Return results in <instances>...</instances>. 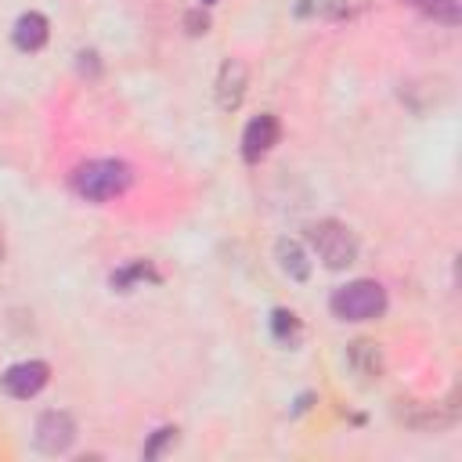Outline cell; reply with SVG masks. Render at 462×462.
Listing matches in <instances>:
<instances>
[{
	"label": "cell",
	"instance_id": "6da1fadb",
	"mask_svg": "<svg viewBox=\"0 0 462 462\" xmlns=\"http://www.w3.org/2000/svg\"><path fill=\"white\" fill-rule=\"evenodd\" d=\"M134 173L123 159H90L72 170V191L87 202H108L119 199L130 188Z\"/></svg>",
	"mask_w": 462,
	"mask_h": 462
},
{
	"label": "cell",
	"instance_id": "7a4b0ae2",
	"mask_svg": "<svg viewBox=\"0 0 462 462\" xmlns=\"http://www.w3.org/2000/svg\"><path fill=\"white\" fill-rule=\"evenodd\" d=\"M328 307L339 321H372L386 310V289L372 278H357V282L339 285L328 296Z\"/></svg>",
	"mask_w": 462,
	"mask_h": 462
},
{
	"label": "cell",
	"instance_id": "3957f363",
	"mask_svg": "<svg viewBox=\"0 0 462 462\" xmlns=\"http://www.w3.org/2000/svg\"><path fill=\"white\" fill-rule=\"evenodd\" d=\"M307 238H310L314 253L321 256V263H325L328 271H343V267H350V263L357 260V238H354V231H350L346 224L332 220V217L310 224Z\"/></svg>",
	"mask_w": 462,
	"mask_h": 462
},
{
	"label": "cell",
	"instance_id": "277c9868",
	"mask_svg": "<svg viewBox=\"0 0 462 462\" xmlns=\"http://www.w3.org/2000/svg\"><path fill=\"white\" fill-rule=\"evenodd\" d=\"M72 440H76V422H72L69 411L51 408V411H43L36 419V430H32L36 451H43V455H65L72 448Z\"/></svg>",
	"mask_w": 462,
	"mask_h": 462
},
{
	"label": "cell",
	"instance_id": "5b68a950",
	"mask_svg": "<svg viewBox=\"0 0 462 462\" xmlns=\"http://www.w3.org/2000/svg\"><path fill=\"white\" fill-rule=\"evenodd\" d=\"M47 379H51L47 361H18V365H11V368L0 375V390H4L7 397L29 401V397H36V393L47 386Z\"/></svg>",
	"mask_w": 462,
	"mask_h": 462
},
{
	"label": "cell",
	"instance_id": "8992f818",
	"mask_svg": "<svg viewBox=\"0 0 462 462\" xmlns=\"http://www.w3.org/2000/svg\"><path fill=\"white\" fill-rule=\"evenodd\" d=\"M245 83H249V69L238 58H227L217 72V105H220V112H235L242 105Z\"/></svg>",
	"mask_w": 462,
	"mask_h": 462
},
{
	"label": "cell",
	"instance_id": "52a82bcc",
	"mask_svg": "<svg viewBox=\"0 0 462 462\" xmlns=\"http://www.w3.org/2000/svg\"><path fill=\"white\" fill-rule=\"evenodd\" d=\"M274 141H278V119L271 112H260L242 130V159L245 162H256L260 155H267L274 148Z\"/></svg>",
	"mask_w": 462,
	"mask_h": 462
},
{
	"label": "cell",
	"instance_id": "ba28073f",
	"mask_svg": "<svg viewBox=\"0 0 462 462\" xmlns=\"http://www.w3.org/2000/svg\"><path fill=\"white\" fill-rule=\"evenodd\" d=\"M404 408H397V419H404V426L411 430H444L455 422V411H444L440 404H422V401H401Z\"/></svg>",
	"mask_w": 462,
	"mask_h": 462
},
{
	"label": "cell",
	"instance_id": "9c48e42d",
	"mask_svg": "<svg viewBox=\"0 0 462 462\" xmlns=\"http://www.w3.org/2000/svg\"><path fill=\"white\" fill-rule=\"evenodd\" d=\"M11 40H14V47L18 51H43V43L51 40V25H47V18L40 14V11H25L18 22H14V29H11Z\"/></svg>",
	"mask_w": 462,
	"mask_h": 462
},
{
	"label": "cell",
	"instance_id": "30bf717a",
	"mask_svg": "<svg viewBox=\"0 0 462 462\" xmlns=\"http://www.w3.org/2000/svg\"><path fill=\"white\" fill-rule=\"evenodd\" d=\"M346 361H350V368H354L357 375H365V379H379V375H383V350H379V343H372V339H354V343L346 346Z\"/></svg>",
	"mask_w": 462,
	"mask_h": 462
},
{
	"label": "cell",
	"instance_id": "8fae6325",
	"mask_svg": "<svg viewBox=\"0 0 462 462\" xmlns=\"http://www.w3.org/2000/svg\"><path fill=\"white\" fill-rule=\"evenodd\" d=\"M274 256H278V267H282L292 282H307V278H310V260H307V253H303L300 242H292V238H278Z\"/></svg>",
	"mask_w": 462,
	"mask_h": 462
},
{
	"label": "cell",
	"instance_id": "7c38bea8",
	"mask_svg": "<svg viewBox=\"0 0 462 462\" xmlns=\"http://www.w3.org/2000/svg\"><path fill=\"white\" fill-rule=\"evenodd\" d=\"M141 282H159V271L152 267V260H130L126 267L112 271V278H108V285H112L116 292H130V289H137Z\"/></svg>",
	"mask_w": 462,
	"mask_h": 462
},
{
	"label": "cell",
	"instance_id": "4fadbf2b",
	"mask_svg": "<svg viewBox=\"0 0 462 462\" xmlns=\"http://www.w3.org/2000/svg\"><path fill=\"white\" fill-rule=\"evenodd\" d=\"M271 336L278 343H285V346H296L300 343V318L292 310H285V307L271 310Z\"/></svg>",
	"mask_w": 462,
	"mask_h": 462
},
{
	"label": "cell",
	"instance_id": "5bb4252c",
	"mask_svg": "<svg viewBox=\"0 0 462 462\" xmlns=\"http://www.w3.org/2000/svg\"><path fill=\"white\" fill-rule=\"evenodd\" d=\"M422 14H430L433 22H444V25H458L462 22V0H411Z\"/></svg>",
	"mask_w": 462,
	"mask_h": 462
},
{
	"label": "cell",
	"instance_id": "9a60e30c",
	"mask_svg": "<svg viewBox=\"0 0 462 462\" xmlns=\"http://www.w3.org/2000/svg\"><path fill=\"white\" fill-rule=\"evenodd\" d=\"M177 444V426H159L152 437H148V444H144V458H159L166 448H173Z\"/></svg>",
	"mask_w": 462,
	"mask_h": 462
},
{
	"label": "cell",
	"instance_id": "2e32d148",
	"mask_svg": "<svg viewBox=\"0 0 462 462\" xmlns=\"http://www.w3.org/2000/svg\"><path fill=\"white\" fill-rule=\"evenodd\" d=\"M184 25H188V32H195V36H199V32H206V29H209V18H206L202 11H188V14H184Z\"/></svg>",
	"mask_w": 462,
	"mask_h": 462
},
{
	"label": "cell",
	"instance_id": "e0dca14e",
	"mask_svg": "<svg viewBox=\"0 0 462 462\" xmlns=\"http://www.w3.org/2000/svg\"><path fill=\"white\" fill-rule=\"evenodd\" d=\"M4 253H7V245H4V227H0V260H4Z\"/></svg>",
	"mask_w": 462,
	"mask_h": 462
},
{
	"label": "cell",
	"instance_id": "ac0fdd59",
	"mask_svg": "<svg viewBox=\"0 0 462 462\" xmlns=\"http://www.w3.org/2000/svg\"><path fill=\"white\" fill-rule=\"evenodd\" d=\"M202 4H217V0H202Z\"/></svg>",
	"mask_w": 462,
	"mask_h": 462
}]
</instances>
